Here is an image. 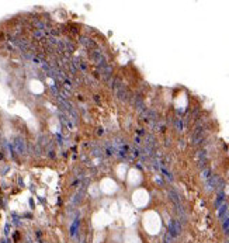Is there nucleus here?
Instances as JSON below:
<instances>
[{"label": "nucleus", "instance_id": "nucleus-1", "mask_svg": "<svg viewBox=\"0 0 229 243\" xmlns=\"http://www.w3.org/2000/svg\"><path fill=\"white\" fill-rule=\"evenodd\" d=\"M108 222H110V216L103 211L94 214V216H93V225H94V228H97V229L104 228Z\"/></svg>", "mask_w": 229, "mask_h": 243}, {"label": "nucleus", "instance_id": "nucleus-2", "mask_svg": "<svg viewBox=\"0 0 229 243\" xmlns=\"http://www.w3.org/2000/svg\"><path fill=\"white\" fill-rule=\"evenodd\" d=\"M100 188H101V191L104 194L111 195V194H114L117 191V184H115V181L112 179H103L101 183H100Z\"/></svg>", "mask_w": 229, "mask_h": 243}, {"label": "nucleus", "instance_id": "nucleus-3", "mask_svg": "<svg viewBox=\"0 0 229 243\" xmlns=\"http://www.w3.org/2000/svg\"><path fill=\"white\" fill-rule=\"evenodd\" d=\"M145 226L149 232H156V229L159 228V221L157 216L155 214H148L145 216Z\"/></svg>", "mask_w": 229, "mask_h": 243}, {"label": "nucleus", "instance_id": "nucleus-4", "mask_svg": "<svg viewBox=\"0 0 229 243\" xmlns=\"http://www.w3.org/2000/svg\"><path fill=\"white\" fill-rule=\"evenodd\" d=\"M132 201H134V204H135L136 207H142V205H145V204H146V201H148V195H146V192H145V191L138 190L136 192H134Z\"/></svg>", "mask_w": 229, "mask_h": 243}, {"label": "nucleus", "instance_id": "nucleus-5", "mask_svg": "<svg viewBox=\"0 0 229 243\" xmlns=\"http://www.w3.org/2000/svg\"><path fill=\"white\" fill-rule=\"evenodd\" d=\"M30 89H31V91L35 93V94H40V93L44 91V86H42L41 82H38V80H33V82L30 83Z\"/></svg>", "mask_w": 229, "mask_h": 243}, {"label": "nucleus", "instance_id": "nucleus-6", "mask_svg": "<svg viewBox=\"0 0 229 243\" xmlns=\"http://www.w3.org/2000/svg\"><path fill=\"white\" fill-rule=\"evenodd\" d=\"M139 180H141V176H139L138 170H131V171L128 173V181H129L131 184H138Z\"/></svg>", "mask_w": 229, "mask_h": 243}, {"label": "nucleus", "instance_id": "nucleus-7", "mask_svg": "<svg viewBox=\"0 0 229 243\" xmlns=\"http://www.w3.org/2000/svg\"><path fill=\"white\" fill-rule=\"evenodd\" d=\"M117 173H118V177L120 179H124V176H125V166L124 165H121L117 167Z\"/></svg>", "mask_w": 229, "mask_h": 243}, {"label": "nucleus", "instance_id": "nucleus-8", "mask_svg": "<svg viewBox=\"0 0 229 243\" xmlns=\"http://www.w3.org/2000/svg\"><path fill=\"white\" fill-rule=\"evenodd\" d=\"M127 243H138V239H136L134 235L128 233V235H127Z\"/></svg>", "mask_w": 229, "mask_h": 243}]
</instances>
